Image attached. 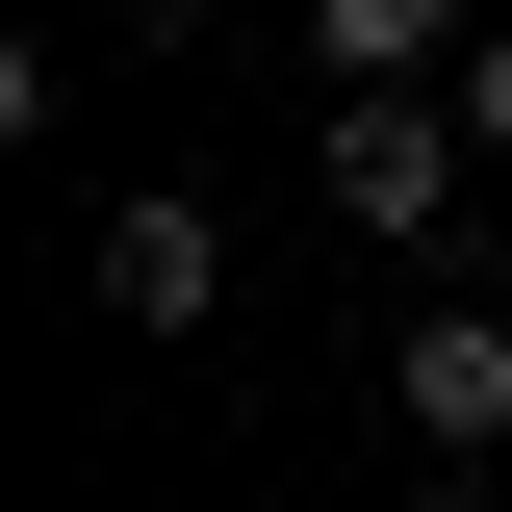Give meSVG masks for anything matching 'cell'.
Returning <instances> with one entry per match:
<instances>
[{"instance_id":"cell-2","label":"cell","mask_w":512,"mask_h":512,"mask_svg":"<svg viewBox=\"0 0 512 512\" xmlns=\"http://www.w3.org/2000/svg\"><path fill=\"white\" fill-rule=\"evenodd\" d=\"M384 410L487 487V461H512V308H410V333H384Z\"/></svg>"},{"instance_id":"cell-4","label":"cell","mask_w":512,"mask_h":512,"mask_svg":"<svg viewBox=\"0 0 512 512\" xmlns=\"http://www.w3.org/2000/svg\"><path fill=\"white\" fill-rule=\"evenodd\" d=\"M308 52H333V103H384V77H461L487 52V0H308Z\"/></svg>"},{"instance_id":"cell-3","label":"cell","mask_w":512,"mask_h":512,"mask_svg":"<svg viewBox=\"0 0 512 512\" xmlns=\"http://www.w3.org/2000/svg\"><path fill=\"white\" fill-rule=\"evenodd\" d=\"M103 308H128V333H205V308H231V231H205L180 180H128V205H103Z\"/></svg>"},{"instance_id":"cell-5","label":"cell","mask_w":512,"mask_h":512,"mask_svg":"<svg viewBox=\"0 0 512 512\" xmlns=\"http://www.w3.org/2000/svg\"><path fill=\"white\" fill-rule=\"evenodd\" d=\"M461 128H487V180H512V0H487V52H461Z\"/></svg>"},{"instance_id":"cell-6","label":"cell","mask_w":512,"mask_h":512,"mask_svg":"<svg viewBox=\"0 0 512 512\" xmlns=\"http://www.w3.org/2000/svg\"><path fill=\"white\" fill-rule=\"evenodd\" d=\"M103 26H128V52H180V26H205V0H103Z\"/></svg>"},{"instance_id":"cell-7","label":"cell","mask_w":512,"mask_h":512,"mask_svg":"<svg viewBox=\"0 0 512 512\" xmlns=\"http://www.w3.org/2000/svg\"><path fill=\"white\" fill-rule=\"evenodd\" d=\"M436 512H512V487H436Z\"/></svg>"},{"instance_id":"cell-1","label":"cell","mask_w":512,"mask_h":512,"mask_svg":"<svg viewBox=\"0 0 512 512\" xmlns=\"http://www.w3.org/2000/svg\"><path fill=\"white\" fill-rule=\"evenodd\" d=\"M461 180H487V128H461V77H384V103H333V231L436 256V231H461Z\"/></svg>"}]
</instances>
